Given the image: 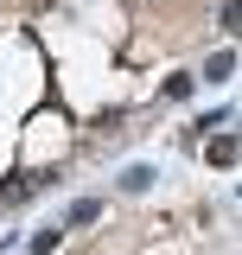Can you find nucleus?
I'll return each mask as SVG.
<instances>
[{
  "mask_svg": "<svg viewBox=\"0 0 242 255\" xmlns=\"http://www.w3.org/2000/svg\"><path fill=\"white\" fill-rule=\"evenodd\" d=\"M204 159H211L217 172H230V166L242 159V140H236V134H211V147H204Z\"/></svg>",
  "mask_w": 242,
  "mask_h": 255,
  "instance_id": "nucleus-1",
  "label": "nucleus"
},
{
  "mask_svg": "<svg viewBox=\"0 0 242 255\" xmlns=\"http://www.w3.org/2000/svg\"><path fill=\"white\" fill-rule=\"evenodd\" d=\"M96 217H102L96 198H77V204H70V230H83V223H96Z\"/></svg>",
  "mask_w": 242,
  "mask_h": 255,
  "instance_id": "nucleus-2",
  "label": "nucleus"
},
{
  "mask_svg": "<svg viewBox=\"0 0 242 255\" xmlns=\"http://www.w3.org/2000/svg\"><path fill=\"white\" fill-rule=\"evenodd\" d=\"M153 185V166H127V172H121V191H147Z\"/></svg>",
  "mask_w": 242,
  "mask_h": 255,
  "instance_id": "nucleus-3",
  "label": "nucleus"
},
{
  "mask_svg": "<svg viewBox=\"0 0 242 255\" xmlns=\"http://www.w3.org/2000/svg\"><path fill=\"white\" fill-rule=\"evenodd\" d=\"M230 70H236V58H230V51H217V58L204 64V83H223V77H230Z\"/></svg>",
  "mask_w": 242,
  "mask_h": 255,
  "instance_id": "nucleus-4",
  "label": "nucleus"
},
{
  "mask_svg": "<svg viewBox=\"0 0 242 255\" xmlns=\"http://www.w3.org/2000/svg\"><path fill=\"white\" fill-rule=\"evenodd\" d=\"M191 83H198L191 70H172V77H166V102H179V96H191Z\"/></svg>",
  "mask_w": 242,
  "mask_h": 255,
  "instance_id": "nucleus-5",
  "label": "nucleus"
},
{
  "mask_svg": "<svg viewBox=\"0 0 242 255\" xmlns=\"http://www.w3.org/2000/svg\"><path fill=\"white\" fill-rule=\"evenodd\" d=\"M0 198H6V204H26V198H32V179H26V172H19V179H13V185L0 191Z\"/></svg>",
  "mask_w": 242,
  "mask_h": 255,
  "instance_id": "nucleus-6",
  "label": "nucleus"
},
{
  "mask_svg": "<svg viewBox=\"0 0 242 255\" xmlns=\"http://www.w3.org/2000/svg\"><path fill=\"white\" fill-rule=\"evenodd\" d=\"M217 26H223V32H236V38H242V0H230V6H223V19H217Z\"/></svg>",
  "mask_w": 242,
  "mask_h": 255,
  "instance_id": "nucleus-7",
  "label": "nucleus"
}]
</instances>
